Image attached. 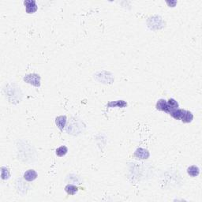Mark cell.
<instances>
[{"mask_svg":"<svg viewBox=\"0 0 202 202\" xmlns=\"http://www.w3.org/2000/svg\"><path fill=\"white\" fill-rule=\"evenodd\" d=\"M187 173L191 177H196L200 173V169L196 165H193V166L189 167L188 169H187Z\"/></svg>","mask_w":202,"mask_h":202,"instance_id":"9","label":"cell"},{"mask_svg":"<svg viewBox=\"0 0 202 202\" xmlns=\"http://www.w3.org/2000/svg\"><path fill=\"white\" fill-rule=\"evenodd\" d=\"M25 6H26V12L28 14H33L37 10V5L35 0H26L24 2Z\"/></svg>","mask_w":202,"mask_h":202,"instance_id":"2","label":"cell"},{"mask_svg":"<svg viewBox=\"0 0 202 202\" xmlns=\"http://www.w3.org/2000/svg\"><path fill=\"white\" fill-rule=\"evenodd\" d=\"M134 156L136 158L140 159V160H146L149 157L150 154L149 152L145 148H138L134 153Z\"/></svg>","mask_w":202,"mask_h":202,"instance_id":"3","label":"cell"},{"mask_svg":"<svg viewBox=\"0 0 202 202\" xmlns=\"http://www.w3.org/2000/svg\"><path fill=\"white\" fill-rule=\"evenodd\" d=\"M38 175L36 173V171L32 170V169H30V170H28L27 171L25 172L24 175V179H26L28 182H32V181L35 180L36 178H37Z\"/></svg>","mask_w":202,"mask_h":202,"instance_id":"4","label":"cell"},{"mask_svg":"<svg viewBox=\"0 0 202 202\" xmlns=\"http://www.w3.org/2000/svg\"><path fill=\"white\" fill-rule=\"evenodd\" d=\"M65 191H66L69 195H74L78 191V188L74 185L72 184H68L65 187Z\"/></svg>","mask_w":202,"mask_h":202,"instance_id":"10","label":"cell"},{"mask_svg":"<svg viewBox=\"0 0 202 202\" xmlns=\"http://www.w3.org/2000/svg\"><path fill=\"white\" fill-rule=\"evenodd\" d=\"M156 107L157 110H161V111H164L167 113L168 112V106L167 100H165L164 99H160L157 101L156 104Z\"/></svg>","mask_w":202,"mask_h":202,"instance_id":"6","label":"cell"},{"mask_svg":"<svg viewBox=\"0 0 202 202\" xmlns=\"http://www.w3.org/2000/svg\"><path fill=\"white\" fill-rule=\"evenodd\" d=\"M127 106V103L125 102L124 100H117V101H112L107 104V107H125Z\"/></svg>","mask_w":202,"mask_h":202,"instance_id":"8","label":"cell"},{"mask_svg":"<svg viewBox=\"0 0 202 202\" xmlns=\"http://www.w3.org/2000/svg\"><path fill=\"white\" fill-rule=\"evenodd\" d=\"M55 123L57 125V126L59 127V129L61 131L63 130V129L66 126V117L65 115L59 116L55 119Z\"/></svg>","mask_w":202,"mask_h":202,"instance_id":"7","label":"cell"},{"mask_svg":"<svg viewBox=\"0 0 202 202\" xmlns=\"http://www.w3.org/2000/svg\"><path fill=\"white\" fill-rule=\"evenodd\" d=\"M186 110H183V109H174V110H171L169 112V114H170L171 116L174 118V119H177V120H179V119H182V118L183 117L184 114H185Z\"/></svg>","mask_w":202,"mask_h":202,"instance_id":"5","label":"cell"},{"mask_svg":"<svg viewBox=\"0 0 202 202\" xmlns=\"http://www.w3.org/2000/svg\"><path fill=\"white\" fill-rule=\"evenodd\" d=\"M67 152H68V148H67V147L63 145V146H60L59 148H57L55 151V153L58 156L62 157V156H64L67 153Z\"/></svg>","mask_w":202,"mask_h":202,"instance_id":"13","label":"cell"},{"mask_svg":"<svg viewBox=\"0 0 202 202\" xmlns=\"http://www.w3.org/2000/svg\"><path fill=\"white\" fill-rule=\"evenodd\" d=\"M24 81L26 83L32 85L33 86H40V75L36 74V73H32V74L26 75L24 78Z\"/></svg>","mask_w":202,"mask_h":202,"instance_id":"1","label":"cell"},{"mask_svg":"<svg viewBox=\"0 0 202 202\" xmlns=\"http://www.w3.org/2000/svg\"><path fill=\"white\" fill-rule=\"evenodd\" d=\"M193 119H194V115L192 114V112L190 111V110H186L185 114L181 120L185 123H190V122H192Z\"/></svg>","mask_w":202,"mask_h":202,"instance_id":"11","label":"cell"},{"mask_svg":"<svg viewBox=\"0 0 202 202\" xmlns=\"http://www.w3.org/2000/svg\"><path fill=\"white\" fill-rule=\"evenodd\" d=\"M10 176V171L8 168H7L6 167H1V177L2 179H8Z\"/></svg>","mask_w":202,"mask_h":202,"instance_id":"14","label":"cell"},{"mask_svg":"<svg viewBox=\"0 0 202 202\" xmlns=\"http://www.w3.org/2000/svg\"><path fill=\"white\" fill-rule=\"evenodd\" d=\"M167 106H168L167 113H169L171 110H174V109L178 108V104L176 100H175V99H172V98L169 99V100H168V101H167Z\"/></svg>","mask_w":202,"mask_h":202,"instance_id":"12","label":"cell"}]
</instances>
